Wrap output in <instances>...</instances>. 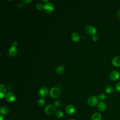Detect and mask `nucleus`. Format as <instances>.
<instances>
[{
  "label": "nucleus",
  "instance_id": "1",
  "mask_svg": "<svg viewBox=\"0 0 120 120\" xmlns=\"http://www.w3.org/2000/svg\"><path fill=\"white\" fill-rule=\"evenodd\" d=\"M44 9L46 13L50 14L54 11V7L51 2H46L44 5Z\"/></svg>",
  "mask_w": 120,
  "mask_h": 120
},
{
  "label": "nucleus",
  "instance_id": "2",
  "mask_svg": "<svg viewBox=\"0 0 120 120\" xmlns=\"http://www.w3.org/2000/svg\"><path fill=\"white\" fill-rule=\"evenodd\" d=\"M50 95L53 98H58L60 94V91L57 87H53L50 90Z\"/></svg>",
  "mask_w": 120,
  "mask_h": 120
},
{
  "label": "nucleus",
  "instance_id": "3",
  "mask_svg": "<svg viewBox=\"0 0 120 120\" xmlns=\"http://www.w3.org/2000/svg\"><path fill=\"white\" fill-rule=\"evenodd\" d=\"M98 98L96 96H92L89 98L88 99V104L90 106H94L98 104Z\"/></svg>",
  "mask_w": 120,
  "mask_h": 120
},
{
  "label": "nucleus",
  "instance_id": "4",
  "mask_svg": "<svg viewBox=\"0 0 120 120\" xmlns=\"http://www.w3.org/2000/svg\"><path fill=\"white\" fill-rule=\"evenodd\" d=\"M45 111L48 115H52L56 112V108L54 105H49L45 107Z\"/></svg>",
  "mask_w": 120,
  "mask_h": 120
},
{
  "label": "nucleus",
  "instance_id": "5",
  "mask_svg": "<svg viewBox=\"0 0 120 120\" xmlns=\"http://www.w3.org/2000/svg\"><path fill=\"white\" fill-rule=\"evenodd\" d=\"M38 93V95L41 98H45L48 94V89L46 87H42L39 90Z\"/></svg>",
  "mask_w": 120,
  "mask_h": 120
},
{
  "label": "nucleus",
  "instance_id": "6",
  "mask_svg": "<svg viewBox=\"0 0 120 120\" xmlns=\"http://www.w3.org/2000/svg\"><path fill=\"white\" fill-rule=\"evenodd\" d=\"M85 31L89 34L92 35V36L95 35L97 32L96 28L93 25H89L85 27Z\"/></svg>",
  "mask_w": 120,
  "mask_h": 120
},
{
  "label": "nucleus",
  "instance_id": "7",
  "mask_svg": "<svg viewBox=\"0 0 120 120\" xmlns=\"http://www.w3.org/2000/svg\"><path fill=\"white\" fill-rule=\"evenodd\" d=\"M6 99L8 102H13L16 99V96L15 94L12 92H9L7 93L6 96Z\"/></svg>",
  "mask_w": 120,
  "mask_h": 120
},
{
  "label": "nucleus",
  "instance_id": "8",
  "mask_svg": "<svg viewBox=\"0 0 120 120\" xmlns=\"http://www.w3.org/2000/svg\"><path fill=\"white\" fill-rule=\"evenodd\" d=\"M120 77V73L116 71V70H114L112 71L109 75V77L111 80L112 81H116L118 80Z\"/></svg>",
  "mask_w": 120,
  "mask_h": 120
},
{
  "label": "nucleus",
  "instance_id": "9",
  "mask_svg": "<svg viewBox=\"0 0 120 120\" xmlns=\"http://www.w3.org/2000/svg\"><path fill=\"white\" fill-rule=\"evenodd\" d=\"M66 111L68 114L72 115L75 112V108L72 105H68L66 107Z\"/></svg>",
  "mask_w": 120,
  "mask_h": 120
},
{
  "label": "nucleus",
  "instance_id": "10",
  "mask_svg": "<svg viewBox=\"0 0 120 120\" xmlns=\"http://www.w3.org/2000/svg\"><path fill=\"white\" fill-rule=\"evenodd\" d=\"M112 63L115 67H120V56H116L114 57L112 60Z\"/></svg>",
  "mask_w": 120,
  "mask_h": 120
},
{
  "label": "nucleus",
  "instance_id": "11",
  "mask_svg": "<svg viewBox=\"0 0 120 120\" xmlns=\"http://www.w3.org/2000/svg\"><path fill=\"white\" fill-rule=\"evenodd\" d=\"M17 52V49L16 47L11 46L9 48L8 50V54L10 56L14 57L15 56Z\"/></svg>",
  "mask_w": 120,
  "mask_h": 120
},
{
  "label": "nucleus",
  "instance_id": "12",
  "mask_svg": "<svg viewBox=\"0 0 120 120\" xmlns=\"http://www.w3.org/2000/svg\"><path fill=\"white\" fill-rule=\"evenodd\" d=\"M0 98L2 99L4 98V96L6 95V88L5 86L2 84H0Z\"/></svg>",
  "mask_w": 120,
  "mask_h": 120
},
{
  "label": "nucleus",
  "instance_id": "13",
  "mask_svg": "<svg viewBox=\"0 0 120 120\" xmlns=\"http://www.w3.org/2000/svg\"><path fill=\"white\" fill-rule=\"evenodd\" d=\"M98 108L99 111L103 112L106 109V105L104 102H99L98 104Z\"/></svg>",
  "mask_w": 120,
  "mask_h": 120
},
{
  "label": "nucleus",
  "instance_id": "14",
  "mask_svg": "<svg viewBox=\"0 0 120 120\" xmlns=\"http://www.w3.org/2000/svg\"><path fill=\"white\" fill-rule=\"evenodd\" d=\"M71 38L72 40L74 42H78L80 38V35L76 32H73L71 35Z\"/></svg>",
  "mask_w": 120,
  "mask_h": 120
},
{
  "label": "nucleus",
  "instance_id": "15",
  "mask_svg": "<svg viewBox=\"0 0 120 120\" xmlns=\"http://www.w3.org/2000/svg\"><path fill=\"white\" fill-rule=\"evenodd\" d=\"M9 111V108L6 106H2L0 108V112L1 114L6 115L7 114Z\"/></svg>",
  "mask_w": 120,
  "mask_h": 120
},
{
  "label": "nucleus",
  "instance_id": "16",
  "mask_svg": "<svg viewBox=\"0 0 120 120\" xmlns=\"http://www.w3.org/2000/svg\"><path fill=\"white\" fill-rule=\"evenodd\" d=\"M65 71V68L64 66L60 65L57 67L56 69V73L58 75H61Z\"/></svg>",
  "mask_w": 120,
  "mask_h": 120
},
{
  "label": "nucleus",
  "instance_id": "17",
  "mask_svg": "<svg viewBox=\"0 0 120 120\" xmlns=\"http://www.w3.org/2000/svg\"><path fill=\"white\" fill-rule=\"evenodd\" d=\"M91 118L92 120H101L102 117L99 113L95 112L92 114Z\"/></svg>",
  "mask_w": 120,
  "mask_h": 120
},
{
  "label": "nucleus",
  "instance_id": "18",
  "mask_svg": "<svg viewBox=\"0 0 120 120\" xmlns=\"http://www.w3.org/2000/svg\"><path fill=\"white\" fill-rule=\"evenodd\" d=\"M105 90V92L109 94H112L114 91V89H113V87L111 85H108V86H106Z\"/></svg>",
  "mask_w": 120,
  "mask_h": 120
},
{
  "label": "nucleus",
  "instance_id": "19",
  "mask_svg": "<svg viewBox=\"0 0 120 120\" xmlns=\"http://www.w3.org/2000/svg\"><path fill=\"white\" fill-rule=\"evenodd\" d=\"M45 104V100L43 98H40L37 101V105L39 106H42Z\"/></svg>",
  "mask_w": 120,
  "mask_h": 120
},
{
  "label": "nucleus",
  "instance_id": "20",
  "mask_svg": "<svg viewBox=\"0 0 120 120\" xmlns=\"http://www.w3.org/2000/svg\"><path fill=\"white\" fill-rule=\"evenodd\" d=\"M56 116L58 118H61L63 116V113L61 110H58L56 113Z\"/></svg>",
  "mask_w": 120,
  "mask_h": 120
},
{
  "label": "nucleus",
  "instance_id": "21",
  "mask_svg": "<svg viewBox=\"0 0 120 120\" xmlns=\"http://www.w3.org/2000/svg\"><path fill=\"white\" fill-rule=\"evenodd\" d=\"M105 98L106 96L103 93H100L98 96V98L100 100H104L105 99Z\"/></svg>",
  "mask_w": 120,
  "mask_h": 120
},
{
  "label": "nucleus",
  "instance_id": "22",
  "mask_svg": "<svg viewBox=\"0 0 120 120\" xmlns=\"http://www.w3.org/2000/svg\"><path fill=\"white\" fill-rule=\"evenodd\" d=\"M36 8L38 10H42L43 8H44V5H43L41 3H38V4H37L36 6Z\"/></svg>",
  "mask_w": 120,
  "mask_h": 120
},
{
  "label": "nucleus",
  "instance_id": "23",
  "mask_svg": "<svg viewBox=\"0 0 120 120\" xmlns=\"http://www.w3.org/2000/svg\"><path fill=\"white\" fill-rule=\"evenodd\" d=\"M92 38L93 41H94V42L98 41V39H99L98 36L97 35H96V34H95V35H93L92 37Z\"/></svg>",
  "mask_w": 120,
  "mask_h": 120
},
{
  "label": "nucleus",
  "instance_id": "24",
  "mask_svg": "<svg viewBox=\"0 0 120 120\" xmlns=\"http://www.w3.org/2000/svg\"><path fill=\"white\" fill-rule=\"evenodd\" d=\"M54 105L55 106H56V107H59L60 105H61V103H60V101L59 100H57L56 101H55L54 103Z\"/></svg>",
  "mask_w": 120,
  "mask_h": 120
},
{
  "label": "nucleus",
  "instance_id": "25",
  "mask_svg": "<svg viewBox=\"0 0 120 120\" xmlns=\"http://www.w3.org/2000/svg\"><path fill=\"white\" fill-rule=\"evenodd\" d=\"M115 88H116V90L119 91V92H120V82H118L116 85H115Z\"/></svg>",
  "mask_w": 120,
  "mask_h": 120
},
{
  "label": "nucleus",
  "instance_id": "26",
  "mask_svg": "<svg viewBox=\"0 0 120 120\" xmlns=\"http://www.w3.org/2000/svg\"><path fill=\"white\" fill-rule=\"evenodd\" d=\"M11 45H12V46L16 47L17 45V43L16 41H13L12 42Z\"/></svg>",
  "mask_w": 120,
  "mask_h": 120
},
{
  "label": "nucleus",
  "instance_id": "27",
  "mask_svg": "<svg viewBox=\"0 0 120 120\" xmlns=\"http://www.w3.org/2000/svg\"><path fill=\"white\" fill-rule=\"evenodd\" d=\"M22 1L25 4H27L31 2L32 0H22Z\"/></svg>",
  "mask_w": 120,
  "mask_h": 120
},
{
  "label": "nucleus",
  "instance_id": "28",
  "mask_svg": "<svg viewBox=\"0 0 120 120\" xmlns=\"http://www.w3.org/2000/svg\"><path fill=\"white\" fill-rule=\"evenodd\" d=\"M117 15L120 18V8H119L117 12Z\"/></svg>",
  "mask_w": 120,
  "mask_h": 120
},
{
  "label": "nucleus",
  "instance_id": "29",
  "mask_svg": "<svg viewBox=\"0 0 120 120\" xmlns=\"http://www.w3.org/2000/svg\"><path fill=\"white\" fill-rule=\"evenodd\" d=\"M0 120H3L4 118H3V116H2V114H0Z\"/></svg>",
  "mask_w": 120,
  "mask_h": 120
},
{
  "label": "nucleus",
  "instance_id": "30",
  "mask_svg": "<svg viewBox=\"0 0 120 120\" xmlns=\"http://www.w3.org/2000/svg\"><path fill=\"white\" fill-rule=\"evenodd\" d=\"M42 2H47L48 1L47 0H41Z\"/></svg>",
  "mask_w": 120,
  "mask_h": 120
},
{
  "label": "nucleus",
  "instance_id": "31",
  "mask_svg": "<svg viewBox=\"0 0 120 120\" xmlns=\"http://www.w3.org/2000/svg\"><path fill=\"white\" fill-rule=\"evenodd\" d=\"M69 120H75L74 119H69Z\"/></svg>",
  "mask_w": 120,
  "mask_h": 120
}]
</instances>
